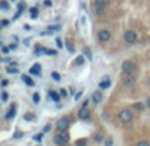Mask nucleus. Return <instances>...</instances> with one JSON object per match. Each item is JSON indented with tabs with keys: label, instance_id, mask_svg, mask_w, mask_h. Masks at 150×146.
<instances>
[{
	"label": "nucleus",
	"instance_id": "473e14b6",
	"mask_svg": "<svg viewBox=\"0 0 150 146\" xmlns=\"http://www.w3.org/2000/svg\"><path fill=\"white\" fill-rule=\"evenodd\" d=\"M9 50H11V49H9V46H3V49H2L3 54H7V53H8Z\"/></svg>",
	"mask_w": 150,
	"mask_h": 146
},
{
	"label": "nucleus",
	"instance_id": "393cba45",
	"mask_svg": "<svg viewBox=\"0 0 150 146\" xmlns=\"http://www.w3.org/2000/svg\"><path fill=\"white\" fill-rule=\"evenodd\" d=\"M134 108L138 109V111H142V109H144V105H142L141 103H136V104H134Z\"/></svg>",
	"mask_w": 150,
	"mask_h": 146
},
{
	"label": "nucleus",
	"instance_id": "72a5a7b5",
	"mask_svg": "<svg viewBox=\"0 0 150 146\" xmlns=\"http://www.w3.org/2000/svg\"><path fill=\"white\" fill-rule=\"evenodd\" d=\"M45 53H46V54H50V55H57V51H55V50H48V49H46Z\"/></svg>",
	"mask_w": 150,
	"mask_h": 146
},
{
	"label": "nucleus",
	"instance_id": "4468645a",
	"mask_svg": "<svg viewBox=\"0 0 150 146\" xmlns=\"http://www.w3.org/2000/svg\"><path fill=\"white\" fill-rule=\"evenodd\" d=\"M21 78H23V80H24V83H25V84L27 86H34V82H33V79L32 78H29L28 75H23V76H21Z\"/></svg>",
	"mask_w": 150,
	"mask_h": 146
},
{
	"label": "nucleus",
	"instance_id": "1a4fd4ad",
	"mask_svg": "<svg viewBox=\"0 0 150 146\" xmlns=\"http://www.w3.org/2000/svg\"><path fill=\"white\" fill-rule=\"evenodd\" d=\"M78 116H79L80 120H88V118H90V111L86 108V107H82V109L79 111Z\"/></svg>",
	"mask_w": 150,
	"mask_h": 146
},
{
	"label": "nucleus",
	"instance_id": "7ed1b4c3",
	"mask_svg": "<svg viewBox=\"0 0 150 146\" xmlns=\"http://www.w3.org/2000/svg\"><path fill=\"white\" fill-rule=\"evenodd\" d=\"M122 71H124V74H132L136 71V65L132 61H125L122 63Z\"/></svg>",
	"mask_w": 150,
	"mask_h": 146
},
{
	"label": "nucleus",
	"instance_id": "20e7f679",
	"mask_svg": "<svg viewBox=\"0 0 150 146\" xmlns=\"http://www.w3.org/2000/svg\"><path fill=\"white\" fill-rule=\"evenodd\" d=\"M124 39L126 41L128 44H133V42H136V39H137V33L134 30H128L124 34Z\"/></svg>",
	"mask_w": 150,
	"mask_h": 146
},
{
	"label": "nucleus",
	"instance_id": "bb28decb",
	"mask_svg": "<svg viewBox=\"0 0 150 146\" xmlns=\"http://www.w3.org/2000/svg\"><path fill=\"white\" fill-rule=\"evenodd\" d=\"M24 118H25L27 121H32V118H34V116H33V115H30V113H27V115L24 116Z\"/></svg>",
	"mask_w": 150,
	"mask_h": 146
},
{
	"label": "nucleus",
	"instance_id": "9d476101",
	"mask_svg": "<svg viewBox=\"0 0 150 146\" xmlns=\"http://www.w3.org/2000/svg\"><path fill=\"white\" fill-rule=\"evenodd\" d=\"M92 100H94L95 104H99V103L103 100V95H101V92H100V91H95V92L92 94Z\"/></svg>",
	"mask_w": 150,
	"mask_h": 146
},
{
	"label": "nucleus",
	"instance_id": "37998d69",
	"mask_svg": "<svg viewBox=\"0 0 150 146\" xmlns=\"http://www.w3.org/2000/svg\"><path fill=\"white\" fill-rule=\"evenodd\" d=\"M146 105L150 107V97H147V100H146Z\"/></svg>",
	"mask_w": 150,
	"mask_h": 146
},
{
	"label": "nucleus",
	"instance_id": "7c9ffc66",
	"mask_svg": "<svg viewBox=\"0 0 150 146\" xmlns=\"http://www.w3.org/2000/svg\"><path fill=\"white\" fill-rule=\"evenodd\" d=\"M24 8H25V4H24V3H21V4L18 5V12H20V13H23Z\"/></svg>",
	"mask_w": 150,
	"mask_h": 146
},
{
	"label": "nucleus",
	"instance_id": "a878e982",
	"mask_svg": "<svg viewBox=\"0 0 150 146\" xmlns=\"http://www.w3.org/2000/svg\"><path fill=\"white\" fill-rule=\"evenodd\" d=\"M2 100H3V101H7V100H8V94H7L5 91L2 92Z\"/></svg>",
	"mask_w": 150,
	"mask_h": 146
},
{
	"label": "nucleus",
	"instance_id": "cd10ccee",
	"mask_svg": "<svg viewBox=\"0 0 150 146\" xmlns=\"http://www.w3.org/2000/svg\"><path fill=\"white\" fill-rule=\"evenodd\" d=\"M137 146H150V143H149L147 141H140V142L137 143Z\"/></svg>",
	"mask_w": 150,
	"mask_h": 146
},
{
	"label": "nucleus",
	"instance_id": "4c0bfd02",
	"mask_svg": "<svg viewBox=\"0 0 150 146\" xmlns=\"http://www.w3.org/2000/svg\"><path fill=\"white\" fill-rule=\"evenodd\" d=\"M61 95H62L63 97H66V96H67V92H66L65 90H61Z\"/></svg>",
	"mask_w": 150,
	"mask_h": 146
},
{
	"label": "nucleus",
	"instance_id": "58836bf2",
	"mask_svg": "<svg viewBox=\"0 0 150 146\" xmlns=\"http://www.w3.org/2000/svg\"><path fill=\"white\" fill-rule=\"evenodd\" d=\"M46 7H50L51 5V2H50V0H45V3H44Z\"/></svg>",
	"mask_w": 150,
	"mask_h": 146
},
{
	"label": "nucleus",
	"instance_id": "f03ea898",
	"mask_svg": "<svg viewBox=\"0 0 150 146\" xmlns=\"http://www.w3.org/2000/svg\"><path fill=\"white\" fill-rule=\"evenodd\" d=\"M54 141H55V143L57 145H61V146H63V145H66L67 143V141H69V136H67V133H65V132H59V133H57L55 136H54Z\"/></svg>",
	"mask_w": 150,
	"mask_h": 146
},
{
	"label": "nucleus",
	"instance_id": "c03bdc74",
	"mask_svg": "<svg viewBox=\"0 0 150 146\" xmlns=\"http://www.w3.org/2000/svg\"><path fill=\"white\" fill-rule=\"evenodd\" d=\"M12 2H15V0H12Z\"/></svg>",
	"mask_w": 150,
	"mask_h": 146
},
{
	"label": "nucleus",
	"instance_id": "9b49d317",
	"mask_svg": "<svg viewBox=\"0 0 150 146\" xmlns=\"http://www.w3.org/2000/svg\"><path fill=\"white\" fill-rule=\"evenodd\" d=\"M111 86V82H109V79H108V76H105V80H103L100 84H99V87L101 88V90H107Z\"/></svg>",
	"mask_w": 150,
	"mask_h": 146
},
{
	"label": "nucleus",
	"instance_id": "4be33fe9",
	"mask_svg": "<svg viewBox=\"0 0 150 146\" xmlns=\"http://www.w3.org/2000/svg\"><path fill=\"white\" fill-rule=\"evenodd\" d=\"M42 137H44V134L40 133V134H36V136L33 137V140H34L36 142H41V141H42Z\"/></svg>",
	"mask_w": 150,
	"mask_h": 146
},
{
	"label": "nucleus",
	"instance_id": "dca6fc26",
	"mask_svg": "<svg viewBox=\"0 0 150 146\" xmlns=\"http://www.w3.org/2000/svg\"><path fill=\"white\" fill-rule=\"evenodd\" d=\"M29 13H30V17H32V18H36L37 15H38V9H37L36 7H33V8H30Z\"/></svg>",
	"mask_w": 150,
	"mask_h": 146
},
{
	"label": "nucleus",
	"instance_id": "e433bc0d",
	"mask_svg": "<svg viewBox=\"0 0 150 146\" xmlns=\"http://www.w3.org/2000/svg\"><path fill=\"white\" fill-rule=\"evenodd\" d=\"M105 146H112V140L109 138V140H107V142H105Z\"/></svg>",
	"mask_w": 150,
	"mask_h": 146
},
{
	"label": "nucleus",
	"instance_id": "c756f323",
	"mask_svg": "<svg viewBox=\"0 0 150 146\" xmlns=\"http://www.w3.org/2000/svg\"><path fill=\"white\" fill-rule=\"evenodd\" d=\"M61 29V26L59 25H57V26H49V30L50 32H54V30H59Z\"/></svg>",
	"mask_w": 150,
	"mask_h": 146
},
{
	"label": "nucleus",
	"instance_id": "5701e85b",
	"mask_svg": "<svg viewBox=\"0 0 150 146\" xmlns=\"http://www.w3.org/2000/svg\"><path fill=\"white\" fill-rule=\"evenodd\" d=\"M66 46H67V50H69L70 53H74V48H73V45H71L70 41H66Z\"/></svg>",
	"mask_w": 150,
	"mask_h": 146
},
{
	"label": "nucleus",
	"instance_id": "aec40b11",
	"mask_svg": "<svg viewBox=\"0 0 150 146\" xmlns=\"http://www.w3.org/2000/svg\"><path fill=\"white\" fill-rule=\"evenodd\" d=\"M75 63H76V65H83V63H84V57H83V55H79V57L75 59Z\"/></svg>",
	"mask_w": 150,
	"mask_h": 146
},
{
	"label": "nucleus",
	"instance_id": "f3484780",
	"mask_svg": "<svg viewBox=\"0 0 150 146\" xmlns=\"http://www.w3.org/2000/svg\"><path fill=\"white\" fill-rule=\"evenodd\" d=\"M75 145L76 146H86V145H87V140H86V138H80V140H78L75 142Z\"/></svg>",
	"mask_w": 150,
	"mask_h": 146
},
{
	"label": "nucleus",
	"instance_id": "f257e3e1",
	"mask_svg": "<svg viewBox=\"0 0 150 146\" xmlns=\"http://www.w3.org/2000/svg\"><path fill=\"white\" fill-rule=\"evenodd\" d=\"M119 120L122 122V124H129L132 120H133V115L129 109H122L119 115Z\"/></svg>",
	"mask_w": 150,
	"mask_h": 146
},
{
	"label": "nucleus",
	"instance_id": "423d86ee",
	"mask_svg": "<svg viewBox=\"0 0 150 146\" xmlns=\"http://www.w3.org/2000/svg\"><path fill=\"white\" fill-rule=\"evenodd\" d=\"M134 82H136L134 76H132V75H129V74H125V76L122 78V84L126 86V87L133 86V84H134Z\"/></svg>",
	"mask_w": 150,
	"mask_h": 146
},
{
	"label": "nucleus",
	"instance_id": "0eeeda50",
	"mask_svg": "<svg viewBox=\"0 0 150 146\" xmlns=\"http://www.w3.org/2000/svg\"><path fill=\"white\" fill-rule=\"evenodd\" d=\"M69 125H70V122H69L67 118H59V120L57 121V128H58L59 130H66V129L69 128Z\"/></svg>",
	"mask_w": 150,
	"mask_h": 146
},
{
	"label": "nucleus",
	"instance_id": "ea45409f",
	"mask_svg": "<svg viewBox=\"0 0 150 146\" xmlns=\"http://www.w3.org/2000/svg\"><path fill=\"white\" fill-rule=\"evenodd\" d=\"M2 86H3V87H7V86H8V80H3V82H2Z\"/></svg>",
	"mask_w": 150,
	"mask_h": 146
},
{
	"label": "nucleus",
	"instance_id": "6ab92c4d",
	"mask_svg": "<svg viewBox=\"0 0 150 146\" xmlns=\"http://www.w3.org/2000/svg\"><path fill=\"white\" fill-rule=\"evenodd\" d=\"M51 78H53L54 80H57V82L61 80V75H59L57 71H51Z\"/></svg>",
	"mask_w": 150,
	"mask_h": 146
},
{
	"label": "nucleus",
	"instance_id": "f704fd0d",
	"mask_svg": "<svg viewBox=\"0 0 150 146\" xmlns=\"http://www.w3.org/2000/svg\"><path fill=\"white\" fill-rule=\"evenodd\" d=\"M55 41H57V45H58V48H59V49H62V48H63V44H62V41H61L59 38H57Z\"/></svg>",
	"mask_w": 150,
	"mask_h": 146
},
{
	"label": "nucleus",
	"instance_id": "a211bd4d",
	"mask_svg": "<svg viewBox=\"0 0 150 146\" xmlns=\"http://www.w3.org/2000/svg\"><path fill=\"white\" fill-rule=\"evenodd\" d=\"M7 72H8V74H17V72H18V70H17V69H15L13 66H12V67H11V66H8V67H7Z\"/></svg>",
	"mask_w": 150,
	"mask_h": 146
},
{
	"label": "nucleus",
	"instance_id": "f8f14e48",
	"mask_svg": "<svg viewBox=\"0 0 150 146\" xmlns=\"http://www.w3.org/2000/svg\"><path fill=\"white\" fill-rule=\"evenodd\" d=\"M40 71H41V66H40L38 63L33 65V67L29 70V72H30L32 75H38V74H40Z\"/></svg>",
	"mask_w": 150,
	"mask_h": 146
},
{
	"label": "nucleus",
	"instance_id": "b1692460",
	"mask_svg": "<svg viewBox=\"0 0 150 146\" xmlns=\"http://www.w3.org/2000/svg\"><path fill=\"white\" fill-rule=\"evenodd\" d=\"M94 140H95L96 142H101V141H103V136L97 133V134H95V136H94Z\"/></svg>",
	"mask_w": 150,
	"mask_h": 146
},
{
	"label": "nucleus",
	"instance_id": "c85d7f7f",
	"mask_svg": "<svg viewBox=\"0 0 150 146\" xmlns=\"http://www.w3.org/2000/svg\"><path fill=\"white\" fill-rule=\"evenodd\" d=\"M33 101H34V103H40V95H38V94H34V95H33Z\"/></svg>",
	"mask_w": 150,
	"mask_h": 146
},
{
	"label": "nucleus",
	"instance_id": "c9c22d12",
	"mask_svg": "<svg viewBox=\"0 0 150 146\" xmlns=\"http://www.w3.org/2000/svg\"><path fill=\"white\" fill-rule=\"evenodd\" d=\"M13 137H15V138H20V137H23V133H21V132H16Z\"/></svg>",
	"mask_w": 150,
	"mask_h": 146
},
{
	"label": "nucleus",
	"instance_id": "ddd939ff",
	"mask_svg": "<svg viewBox=\"0 0 150 146\" xmlns=\"http://www.w3.org/2000/svg\"><path fill=\"white\" fill-rule=\"evenodd\" d=\"M16 105H15V104H13V105H12V108L8 111V113L5 115V120H11V118H13V116H15V113H16Z\"/></svg>",
	"mask_w": 150,
	"mask_h": 146
},
{
	"label": "nucleus",
	"instance_id": "2f4dec72",
	"mask_svg": "<svg viewBox=\"0 0 150 146\" xmlns=\"http://www.w3.org/2000/svg\"><path fill=\"white\" fill-rule=\"evenodd\" d=\"M8 24H9V21H8V20H2V28H5Z\"/></svg>",
	"mask_w": 150,
	"mask_h": 146
},
{
	"label": "nucleus",
	"instance_id": "2eb2a0df",
	"mask_svg": "<svg viewBox=\"0 0 150 146\" xmlns=\"http://www.w3.org/2000/svg\"><path fill=\"white\" fill-rule=\"evenodd\" d=\"M49 96H50V97H51V100H53V101H55V103H58V101L61 100L59 95H58L55 91H50V92H49Z\"/></svg>",
	"mask_w": 150,
	"mask_h": 146
},
{
	"label": "nucleus",
	"instance_id": "a19ab883",
	"mask_svg": "<svg viewBox=\"0 0 150 146\" xmlns=\"http://www.w3.org/2000/svg\"><path fill=\"white\" fill-rule=\"evenodd\" d=\"M16 48H17V45H16V44H12V45H9V49H12V50H15Z\"/></svg>",
	"mask_w": 150,
	"mask_h": 146
},
{
	"label": "nucleus",
	"instance_id": "79ce46f5",
	"mask_svg": "<svg viewBox=\"0 0 150 146\" xmlns=\"http://www.w3.org/2000/svg\"><path fill=\"white\" fill-rule=\"evenodd\" d=\"M50 130V125H46V127H45V129H44V132L46 133V132H49Z\"/></svg>",
	"mask_w": 150,
	"mask_h": 146
},
{
	"label": "nucleus",
	"instance_id": "39448f33",
	"mask_svg": "<svg viewBox=\"0 0 150 146\" xmlns=\"http://www.w3.org/2000/svg\"><path fill=\"white\" fill-rule=\"evenodd\" d=\"M97 38H99V41H101V42H108V41L111 39V32H109V30L103 29V30H100V32H99Z\"/></svg>",
	"mask_w": 150,
	"mask_h": 146
},
{
	"label": "nucleus",
	"instance_id": "6e6552de",
	"mask_svg": "<svg viewBox=\"0 0 150 146\" xmlns=\"http://www.w3.org/2000/svg\"><path fill=\"white\" fill-rule=\"evenodd\" d=\"M105 7H107V2H105V0H96V2H95V9H96V12L99 15L105 9Z\"/></svg>",
	"mask_w": 150,
	"mask_h": 146
},
{
	"label": "nucleus",
	"instance_id": "412c9836",
	"mask_svg": "<svg viewBox=\"0 0 150 146\" xmlns=\"http://www.w3.org/2000/svg\"><path fill=\"white\" fill-rule=\"evenodd\" d=\"M0 7H2V9H3V11H8V9H9L8 3H7V2H4V0H3L2 3H0Z\"/></svg>",
	"mask_w": 150,
	"mask_h": 146
}]
</instances>
